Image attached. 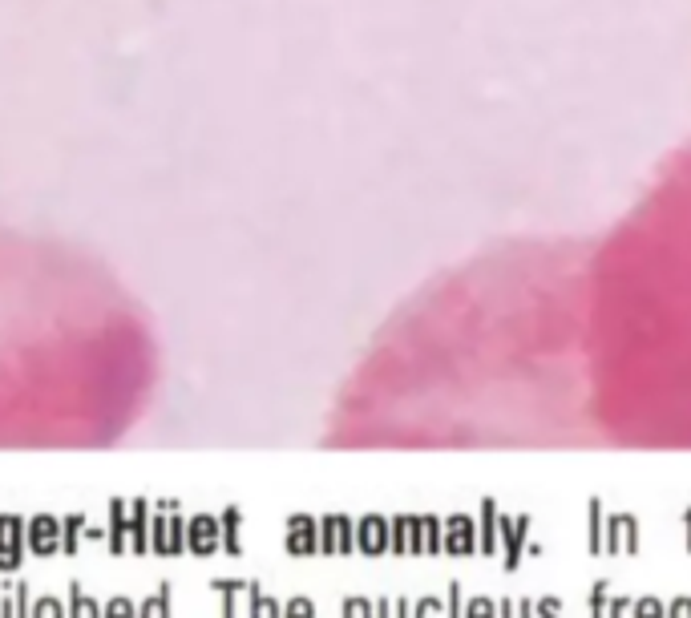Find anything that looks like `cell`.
<instances>
[{
	"label": "cell",
	"instance_id": "1",
	"mask_svg": "<svg viewBox=\"0 0 691 618\" xmlns=\"http://www.w3.org/2000/svg\"><path fill=\"white\" fill-rule=\"evenodd\" d=\"M25 542H29V530L17 513H0V574H13L25 558Z\"/></svg>",
	"mask_w": 691,
	"mask_h": 618
},
{
	"label": "cell",
	"instance_id": "2",
	"mask_svg": "<svg viewBox=\"0 0 691 618\" xmlns=\"http://www.w3.org/2000/svg\"><path fill=\"white\" fill-rule=\"evenodd\" d=\"M29 550H33L37 558L57 554V550H61V522H57V518H49V513H41V518H33V522H29Z\"/></svg>",
	"mask_w": 691,
	"mask_h": 618
},
{
	"label": "cell",
	"instance_id": "3",
	"mask_svg": "<svg viewBox=\"0 0 691 618\" xmlns=\"http://www.w3.org/2000/svg\"><path fill=\"white\" fill-rule=\"evenodd\" d=\"M215 546H219V526H215V518H194L190 526H186V550L190 554H215Z\"/></svg>",
	"mask_w": 691,
	"mask_h": 618
},
{
	"label": "cell",
	"instance_id": "4",
	"mask_svg": "<svg viewBox=\"0 0 691 618\" xmlns=\"http://www.w3.org/2000/svg\"><path fill=\"white\" fill-rule=\"evenodd\" d=\"M69 618H102V606H97V598L93 594H85V586L73 578L69 582Z\"/></svg>",
	"mask_w": 691,
	"mask_h": 618
},
{
	"label": "cell",
	"instance_id": "5",
	"mask_svg": "<svg viewBox=\"0 0 691 618\" xmlns=\"http://www.w3.org/2000/svg\"><path fill=\"white\" fill-rule=\"evenodd\" d=\"M130 550L146 554L150 550V526H146V501L134 505V518H130Z\"/></svg>",
	"mask_w": 691,
	"mask_h": 618
},
{
	"label": "cell",
	"instance_id": "6",
	"mask_svg": "<svg viewBox=\"0 0 691 618\" xmlns=\"http://www.w3.org/2000/svg\"><path fill=\"white\" fill-rule=\"evenodd\" d=\"M126 538H130L126 513H122V501H114L110 505V554H126Z\"/></svg>",
	"mask_w": 691,
	"mask_h": 618
},
{
	"label": "cell",
	"instance_id": "7",
	"mask_svg": "<svg viewBox=\"0 0 691 618\" xmlns=\"http://www.w3.org/2000/svg\"><path fill=\"white\" fill-rule=\"evenodd\" d=\"M138 618H170V582H158V590L138 606Z\"/></svg>",
	"mask_w": 691,
	"mask_h": 618
},
{
	"label": "cell",
	"instance_id": "8",
	"mask_svg": "<svg viewBox=\"0 0 691 618\" xmlns=\"http://www.w3.org/2000/svg\"><path fill=\"white\" fill-rule=\"evenodd\" d=\"M29 618H69V606L57 594H41V598H33V614Z\"/></svg>",
	"mask_w": 691,
	"mask_h": 618
},
{
	"label": "cell",
	"instance_id": "9",
	"mask_svg": "<svg viewBox=\"0 0 691 618\" xmlns=\"http://www.w3.org/2000/svg\"><path fill=\"white\" fill-rule=\"evenodd\" d=\"M81 526H85L81 513H69V518L61 522V550H65V554H77V534H81Z\"/></svg>",
	"mask_w": 691,
	"mask_h": 618
},
{
	"label": "cell",
	"instance_id": "10",
	"mask_svg": "<svg viewBox=\"0 0 691 618\" xmlns=\"http://www.w3.org/2000/svg\"><path fill=\"white\" fill-rule=\"evenodd\" d=\"M150 550L170 558V522H166V518H154V522H150Z\"/></svg>",
	"mask_w": 691,
	"mask_h": 618
},
{
	"label": "cell",
	"instance_id": "11",
	"mask_svg": "<svg viewBox=\"0 0 691 618\" xmlns=\"http://www.w3.org/2000/svg\"><path fill=\"white\" fill-rule=\"evenodd\" d=\"M247 590H251V618H279V606H275L267 594H259L255 582H251Z\"/></svg>",
	"mask_w": 691,
	"mask_h": 618
},
{
	"label": "cell",
	"instance_id": "12",
	"mask_svg": "<svg viewBox=\"0 0 691 618\" xmlns=\"http://www.w3.org/2000/svg\"><path fill=\"white\" fill-rule=\"evenodd\" d=\"M102 618H138V606H134L126 594H114V598L102 606Z\"/></svg>",
	"mask_w": 691,
	"mask_h": 618
},
{
	"label": "cell",
	"instance_id": "13",
	"mask_svg": "<svg viewBox=\"0 0 691 618\" xmlns=\"http://www.w3.org/2000/svg\"><path fill=\"white\" fill-rule=\"evenodd\" d=\"M29 594H33L29 582H13V610H17V618H29L33 614V598Z\"/></svg>",
	"mask_w": 691,
	"mask_h": 618
},
{
	"label": "cell",
	"instance_id": "14",
	"mask_svg": "<svg viewBox=\"0 0 691 618\" xmlns=\"http://www.w3.org/2000/svg\"><path fill=\"white\" fill-rule=\"evenodd\" d=\"M215 590L223 594V618H235V590H243V582H235V578H231V582H223V578H219V582H215Z\"/></svg>",
	"mask_w": 691,
	"mask_h": 618
},
{
	"label": "cell",
	"instance_id": "15",
	"mask_svg": "<svg viewBox=\"0 0 691 618\" xmlns=\"http://www.w3.org/2000/svg\"><path fill=\"white\" fill-rule=\"evenodd\" d=\"M182 550H186V526L178 518H170V558L182 554Z\"/></svg>",
	"mask_w": 691,
	"mask_h": 618
},
{
	"label": "cell",
	"instance_id": "16",
	"mask_svg": "<svg viewBox=\"0 0 691 618\" xmlns=\"http://www.w3.org/2000/svg\"><path fill=\"white\" fill-rule=\"evenodd\" d=\"M223 534H227V550L239 554V542H235V513H227V530H223Z\"/></svg>",
	"mask_w": 691,
	"mask_h": 618
},
{
	"label": "cell",
	"instance_id": "17",
	"mask_svg": "<svg viewBox=\"0 0 691 618\" xmlns=\"http://www.w3.org/2000/svg\"><path fill=\"white\" fill-rule=\"evenodd\" d=\"M291 618H312V610H308V602H295V606H291Z\"/></svg>",
	"mask_w": 691,
	"mask_h": 618
}]
</instances>
